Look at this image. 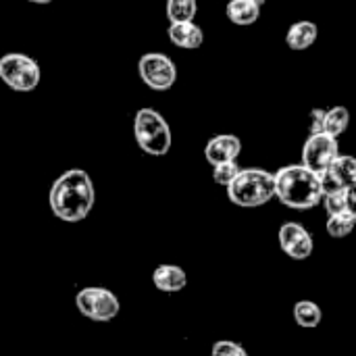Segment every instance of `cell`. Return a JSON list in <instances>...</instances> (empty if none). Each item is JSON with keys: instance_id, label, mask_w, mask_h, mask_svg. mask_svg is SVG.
Listing matches in <instances>:
<instances>
[{"instance_id": "6da1fadb", "label": "cell", "mask_w": 356, "mask_h": 356, "mask_svg": "<svg viewBox=\"0 0 356 356\" xmlns=\"http://www.w3.org/2000/svg\"><path fill=\"white\" fill-rule=\"evenodd\" d=\"M94 184L83 169H69L50 188L48 204L56 219L65 223L83 221L94 209Z\"/></svg>"}, {"instance_id": "7a4b0ae2", "label": "cell", "mask_w": 356, "mask_h": 356, "mask_svg": "<svg viewBox=\"0 0 356 356\" xmlns=\"http://www.w3.org/2000/svg\"><path fill=\"white\" fill-rule=\"evenodd\" d=\"M275 198L294 211L315 209L323 200L321 175L300 165H286L275 173Z\"/></svg>"}, {"instance_id": "3957f363", "label": "cell", "mask_w": 356, "mask_h": 356, "mask_svg": "<svg viewBox=\"0 0 356 356\" xmlns=\"http://www.w3.org/2000/svg\"><path fill=\"white\" fill-rule=\"evenodd\" d=\"M225 190L236 207L257 209L275 198V173L265 169H242Z\"/></svg>"}, {"instance_id": "277c9868", "label": "cell", "mask_w": 356, "mask_h": 356, "mask_svg": "<svg viewBox=\"0 0 356 356\" xmlns=\"http://www.w3.org/2000/svg\"><path fill=\"white\" fill-rule=\"evenodd\" d=\"M134 136L138 146L150 156H165L171 150V127L154 108H140L134 119Z\"/></svg>"}, {"instance_id": "5b68a950", "label": "cell", "mask_w": 356, "mask_h": 356, "mask_svg": "<svg viewBox=\"0 0 356 356\" xmlns=\"http://www.w3.org/2000/svg\"><path fill=\"white\" fill-rule=\"evenodd\" d=\"M0 79L15 92H31L38 88L42 71L35 58L21 52H8L0 58Z\"/></svg>"}, {"instance_id": "8992f818", "label": "cell", "mask_w": 356, "mask_h": 356, "mask_svg": "<svg viewBox=\"0 0 356 356\" xmlns=\"http://www.w3.org/2000/svg\"><path fill=\"white\" fill-rule=\"evenodd\" d=\"M75 307L83 317L96 323L113 321L121 311L119 298L111 290L100 288V286L81 288L75 296Z\"/></svg>"}, {"instance_id": "52a82bcc", "label": "cell", "mask_w": 356, "mask_h": 356, "mask_svg": "<svg viewBox=\"0 0 356 356\" xmlns=\"http://www.w3.org/2000/svg\"><path fill=\"white\" fill-rule=\"evenodd\" d=\"M138 71H140L142 81L154 92H167L177 81L175 63L167 54H161V52L144 54L138 63Z\"/></svg>"}, {"instance_id": "ba28073f", "label": "cell", "mask_w": 356, "mask_h": 356, "mask_svg": "<svg viewBox=\"0 0 356 356\" xmlns=\"http://www.w3.org/2000/svg\"><path fill=\"white\" fill-rule=\"evenodd\" d=\"M340 154V148H338V140L332 138L330 134H311L302 146V165L315 173H323L332 163L334 159Z\"/></svg>"}, {"instance_id": "9c48e42d", "label": "cell", "mask_w": 356, "mask_h": 356, "mask_svg": "<svg viewBox=\"0 0 356 356\" xmlns=\"http://www.w3.org/2000/svg\"><path fill=\"white\" fill-rule=\"evenodd\" d=\"M280 246L282 250L292 259V261H307L313 250H315V242L311 232L296 221H288L280 227Z\"/></svg>"}, {"instance_id": "30bf717a", "label": "cell", "mask_w": 356, "mask_h": 356, "mask_svg": "<svg viewBox=\"0 0 356 356\" xmlns=\"http://www.w3.org/2000/svg\"><path fill=\"white\" fill-rule=\"evenodd\" d=\"M356 179V156L350 154H338L334 163L321 173V186L323 194L327 192H340L346 190Z\"/></svg>"}, {"instance_id": "8fae6325", "label": "cell", "mask_w": 356, "mask_h": 356, "mask_svg": "<svg viewBox=\"0 0 356 356\" xmlns=\"http://www.w3.org/2000/svg\"><path fill=\"white\" fill-rule=\"evenodd\" d=\"M240 154H242V140L238 136H234V134L215 136L204 146V156H207V161L213 167L215 165H221V163L238 161Z\"/></svg>"}, {"instance_id": "7c38bea8", "label": "cell", "mask_w": 356, "mask_h": 356, "mask_svg": "<svg viewBox=\"0 0 356 356\" xmlns=\"http://www.w3.org/2000/svg\"><path fill=\"white\" fill-rule=\"evenodd\" d=\"M169 40L177 48L184 50H196L204 42V31L194 23V21H184V23H171L169 25Z\"/></svg>"}, {"instance_id": "4fadbf2b", "label": "cell", "mask_w": 356, "mask_h": 356, "mask_svg": "<svg viewBox=\"0 0 356 356\" xmlns=\"http://www.w3.org/2000/svg\"><path fill=\"white\" fill-rule=\"evenodd\" d=\"M152 284L156 286V290L173 294L181 292L188 286V275L177 265H159L152 273Z\"/></svg>"}, {"instance_id": "5bb4252c", "label": "cell", "mask_w": 356, "mask_h": 356, "mask_svg": "<svg viewBox=\"0 0 356 356\" xmlns=\"http://www.w3.org/2000/svg\"><path fill=\"white\" fill-rule=\"evenodd\" d=\"M319 35V27L313 21H296L290 25L288 33H286V44L292 50H307L317 42Z\"/></svg>"}, {"instance_id": "9a60e30c", "label": "cell", "mask_w": 356, "mask_h": 356, "mask_svg": "<svg viewBox=\"0 0 356 356\" xmlns=\"http://www.w3.org/2000/svg\"><path fill=\"white\" fill-rule=\"evenodd\" d=\"M225 15L236 25H254L261 17V4L254 0H229L225 6Z\"/></svg>"}, {"instance_id": "2e32d148", "label": "cell", "mask_w": 356, "mask_h": 356, "mask_svg": "<svg viewBox=\"0 0 356 356\" xmlns=\"http://www.w3.org/2000/svg\"><path fill=\"white\" fill-rule=\"evenodd\" d=\"M350 125V111L346 106H332L325 111V123H323V131L330 134L332 138H340L342 134H346Z\"/></svg>"}, {"instance_id": "e0dca14e", "label": "cell", "mask_w": 356, "mask_h": 356, "mask_svg": "<svg viewBox=\"0 0 356 356\" xmlns=\"http://www.w3.org/2000/svg\"><path fill=\"white\" fill-rule=\"evenodd\" d=\"M321 319H323V313H321V309H319L317 302H313V300H300V302H296V307H294V321L300 327L315 330V327H319Z\"/></svg>"}, {"instance_id": "ac0fdd59", "label": "cell", "mask_w": 356, "mask_h": 356, "mask_svg": "<svg viewBox=\"0 0 356 356\" xmlns=\"http://www.w3.org/2000/svg\"><path fill=\"white\" fill-rule=\"evenodd\" d=\"M196 10H198L196 0H167V17L171 23L194 21Z\"/></svg>"}, {"instance_id": "d6986e66", "label": "cell", "mask_w": 356, "mask_h": 356, "mask_svg": "<svg viewBox=\"0 0 356 356\" xmlns=\"http://www.w3.org/2000/svg\"><path fill=\"white\" fill-rule=\"evenodd\" d=\"M356 219L346 211V213H338V215H327V223L325 229L332 238H346L348 234H353Z\"/></svg>"}, {"instance_id": "ffe728a7", "label": "cell", "mask_w": 356, "mask_h": 356, "mask_svg": "<svg viewBox=\"0 0 356 356\" xmlns=\"http://www.w3.org/2000/svg\"><path fill=\"white\" fill-rule=\"evenodd\" d=\"M240 171H242V167L238 165V161L221 163V165H215V167H213V179H215V184L227 188V186L238 177Z\"/></svg>"}, {"instance_id": "44dd1931", "label": "cell", "mask_w": 356, "mask_h": 356, "mask_svg": "<svg viewBox=\"0 0 356 356\" xmlns=\"http://www.w3.org/2000/svg\"><path fill=\"white\" fill-rule=\"evenodd\" d=\"M323 207L327 215H338V213H346V190L340 192H327L323 194Z\"/></svg>"}, {"instance_id": "7402d4cb", "label": "cell", "mask_w": 356, "mask_h": 356, "mask_svg": "<svg viewBox=\"0 0 356 356\" xmlns=\"http://www.w3.org/2000/svg\"><path fill=\"white\" fill-rule=\"evenodd\" d=\"M211 356H248V353L232 340H219L215 342Z\"/></svg>"}, {"instance_id": "603a6c76", "label": "cell", "mask_w": 356, "mask_h": 356, "mask_svg": "<svg viewBox=\"0 0 356 356\" xmlns=\"http://www.w3.org/2000/svg\"><path fill=\"white\" fill-rule=\"evenodd\" d=\"M325 123V108H313L311 111V134H323Z\"/></svg>"}, {"instance_id": "cb8c5ba5", "label": "cell", "mask_w": 356, "mask_h": 356, "mask_svg": "<svg viewBox=\"0 0 356 356\" xmlns=\"http://www.w3.org/2000/svg\"><path fill=\"white\" fill-rule=\"evenodd\" d=\"M346 209L356 219V179L346 188Z\"/></svg>"}, {"instance_id": "d4e9b609", "label": "cell", "mask_w": 356, "mask_h": 356, "mask_svg": "<svg viewBox=\"0 0 356 356\" xmlns=\"http://www.w3.org/2000/svg\"><path fill=\"white\" fill-rule=\"evenodd\" d=\"M29 2H33V4H50L52 0H29Z\"/></svg>"}, {"instance_id": "484cf974", "label": "cell", "mask_w": 356, "mask_h": 356, "mask_svg": "<svg viewBox=\"0 0 356 356\" xmlns=\"http://www.w3.org/2000/svg\"><path fill=\"white\" fill-rule=\"evenodd\" d=\"M254 2H257V4H265L267 0H254Z\"/></svg>"}]
</instances>
